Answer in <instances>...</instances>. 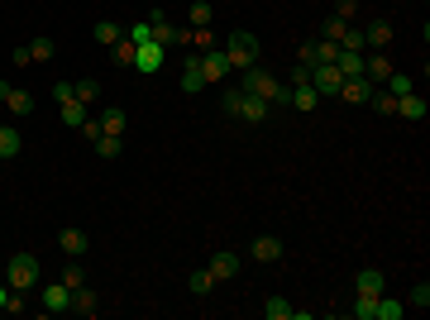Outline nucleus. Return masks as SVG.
<instances>
[{
	"mask_svg": "<svg viewBox=\"0 0 430 320\" xmlns=\"http://www.w3.org/2000/svg\"><path fill=\"white\" fill-rule=\"evenodd\" d=\"M239 91H249V96H258V100H287V86L277 77H268V72H263V67H244V77H239Z\"/></svg>",
	"mask_w": 430,
	"mask_h": 320,
	"instance_id": "f257e3e1",
	"label": "nucleus"
},
{
	"mask_svg": "<svg viewBox=\"0 0 430 320\" xmlns=\"http://www.w3.org/2000/svg\"><path fill=\"white\" fill-rule=\"evenodd\" d=\"M225 115H239L244 125H258V120H268V100L249 96V91H225Z\"/></svg>",
	"mask_w": 430,
	"mask_h": 320,
	"instance_id": "f03ea898",
	"label": "nucleus"
},
{
	"mask_svg": "<svg viewBox=\"0 0 430 320\" xmlns=\"http://www.w3.org/2000/svg\"><path fill=\"white\" fill-rule=\"evenodd\" d=\"M225 58H230V72H244V67L258 63V38L249 29H235L230 43H225Z\"/></svg>",
	"mask_w": 430,
	"mask_h": 320,
	"instance_id": "7ed1b4c3",
	"label": "nucleus"
},
{
	"mask_svg": "<svg viewBox=\"0 0 430 320\" xmlns=\"http://www.w3.org/2000/svg\"><path fill=\"white\" fill-rule=\"evenodd\" d=\"M5 282H10V291H29L34 282H39V258L34 254H15L10 263H5Z\"/></svg>",
	"mask_w": 430,
	"mask_h": 320,
	"instance_id": "20e7f679",
	"label": "nucleus"
},
{
	"mask_svg": "<svg viewBox=\"0 0 430 320\" xmlns=\"http://www.w3.org/2000/svg\"><path fill=\"white\" fill-rule=\"evenodd\" d=\"M339 81L344 77H339V67L334 63H316L311 67V86H316L320 96H339Z\"/></svg>",
	"mask_w": 430,
	"mask_h": 320,
	"instance_id": "39448f33",
	"label": "nucleus"
},
{
	"mask_svg": "<svg viewBox=\"0 0 430 320\" xmlns=\"http://www.w3.org/2000/svg\"><path fill=\"white\" fill-rule=\"evenodd\" d=\"M201 58V77L206 81H225L230 77V58H225V48H206V53H196Z\"/></svg>",
	"mask_w": 430,
	"mask_h": 320,
	"instance_id": "423d86ee",
	"label": "nucleus"
},
{
	"mask_svg": "<svg viewBox=\"0 0 430 320\" xmlns=\"http://www.w3.org/2000/svg\"><path fill=\"white\" fill-rule=\"evenodd\" d=\"M143 24H148V33H153V43H158V48H168V43H182V33L173 29V19L163 15V10H153Z\"/></svg>",
	"mask_w": 430,
	"mask_h": 320,
	"instance_id": "0eeeda50",
	"label": "nucleus"
},
{
	"mask_svg": "<svg viewBox=\"0 0 430 320\" xmlns=\"http://www.w3.org/2000/svg\"><path fill=\"white\" fill-rule=\"evenodd\" d=\"M373 91H378V86H373L368 77H344V81H339V96L349 100V105H368Z\"/></svg>",
	"mask_w": 430,
	"mask_h": 320,
	"instance_id": "6e6552de",
	"label": "nucleus"
},
{
	"mask_svg": "<svg viewBox=\"0 0 430 320\" xmlns=\"http://www.w3.org/2000/svg\"><path fill=\"white\" fill-rule=\"evenodd\" d=\"M316 100H320V91L311 86V81H292V91H287V105H292V110L311 115L316 110Z\"/></svg>",
	"mask_w": 430,
	"mask_h": 320,
	"instance_id": "1a4fd4ad",
	"label": "nucleus"
},
{
	"mask_svg": "<svg viewBox=\"0 0 430 320\" xmlns=\"http://www.w3.org/2000/svg\"><path fill=\"white\" fill-rule=\"evenodd\" d=\"M210 277H215V282H230V277H235L239 272V254H230V249H220V254H210Z\"/></svg>",
	"mask_w": 430,
	"mask_h": 320,
	"instance_id": "9d476101",
	"label": "nucleus"
},
{
	"mask_svg": "<svg viewBox=\"0 0 430 320\" xmlns=\"http://www.w3.org/2000/svg\"><path fill=\"white\" fill-rule=\"evenodd\" d=\"M43 311H48V316H63V311H72V291H67L63 282L43 287Z\"/></svg>",
	"mask_w": 430,
	"mask_h": 320,
	"instance_id": "9b49d317",
	"label": "nucleus"
},
{
	"mask_svg": "<svg viewBox=\"0 0 430 320\" xmlns=\"http://www.w3.org/2000/svg\"><path fill=\"white\" fill-rule=\"evenodd\" d=\"M134 67L153 77V72L163 67V48H158V43H139V48H134Z\"/></svg>",
	"mask_w": 430,
	"mask_h": 320,
	"instance_id": "f8f14e48",
	"label": "nucleus"
},
{
	"mask_svg": "<svg viewBox=\"0 0 430 320\" xmlns=\"http://www.w3.org/2000/svg\"><path fill=\"white\" fill-rule=\"evenodd\" d=\"M182 91H187V96L206 91V77H201V58H196V53H191V58H187V67H182Z\"/></svg>",
	"mask_w": 430,
	"mask_h": 320,
	"instance_id": "ddd939ff",
	"label": "nucleus"
},
{
	"mask_svg": "<svg viewBox=\"0 0 430 320\" xmlns=\"http://www.w3.org/2000/svg\"><path fill=\"white\" fill-rule=\"evenodd\" d=\"M86 244H91L86 239V229H63V234H58V249H63L67 258H81L86 254Z\"/></svg>",
	"mask_w": 430,
	"mask_h": 320,
	"instance_id": "4468645a",
	"label": "nucleus"
},
{
	"mask_svg": "<svg viewBox=\"0 0 430 320\" xmlns=\"http://www.w3.org/2000/svg\"><path fill=\"white\" fill-rule=\"evenodd\" d=\"M382 268H364L359 277H354V291H364V296H382Z\"/></svg>",
	"mask_w": 430,
	"mask_h": 320,
	"instance_id": "2eb2a0df",
	"label": "nucleus"
},
{
	"mask_svg": "<svg viewBox=\"0 0 430 320\" xmlns=\"http://www.w3.org/2000/svg\"><path fill=\"white\" fill-rule=\"evenodd\" d=\"M364 43H368V48H387V43H392V24H387V19H373V24H368V29H364Z\"/></svg>",
	"mask_w": 430,
	"mask_h": 320,
	"instance_id": "dca6fc26",
	"label": "nucleus"
},
{
	"mask_svg": "<svg viewBox=\"0 0 430 320\" xmlns=\"http://www.w3.org/2000/svg\"><path fill=\"white\" fill-rule=\"evenodd\" d=\"M364 58H368V53H349V48H339V58H334L339 77H364Z\"/></svg>",
	"mask_w": 430,
	"mask_h": 320,
	"instance_id": "f3484780",
	"label": "nucleus"
},
{
	"mask_svg": "<svg viewBox=\"0 0 430 320\" xmlns=\"http://www.w3.org/2000/svg\"><path fill=\"white\" fill-rule=\"evenodd\" d=\"M397 115L401 120H426V96H416V91L397 96Z\"/></svg>",
	"mask_w": 430,
	"mask_h": 320,
	"instance_id": "a211bd4d",
	"label": "nucleus"
},
{
	"mask_svg": "<svg viewBox=\"0 0 430 320\" xmlns=\"http://www.w3.org/2000/svg\"><path fill=\"white\" fill-rule=\"evenodd\" d=\"M91 38H96V43H106V48H115V43H120V38H125V29H120V24H115V19H96Z\"/></svg>",
	"mask_w": 430,
	"mask_h": 320,
	"instance_id": "6ab92c4d",
	"label": "nucleus"
},
{
	"mask_svg": "<svg viewBox=\"0 0 430 320\" xmlns=\"http://www.w3.org/2000/svg\"><path fill=\"white\" fill-rule=\"evenodd\" d=\"M72 311H77V316H96V311H101V296H96L91 287H77L72 291Z\"/></svg>",
	"mask_w": 430,
	"mask_h": 320,
	"instance_id": "aec40b11",
	"label": "nucleus"
},
{
	"mask_svg": "<svg viewBox=\"0 0 430 320\" xmlns=\"http://www.w3.org/2000/svg\"><path fill=\"white\" fill-rule=\"evenodd\" d=\"M254 258L258 263H277V258H282V239H272V234L254 239Z\"/></svg>",
	"mask_w": 430,
	"mask_h": 320,
	"instance_id": "412c9836",
	"label": "nucleus"
},
{
	"mask_svg": "<svg viewBox=\"0 0 430 320\" xmlns=\"http://www.w3.org/2000/svg\"><path fill=\"white\" fill-rule=\"evenodd\" d=\"M72 91H77L81 105H96V100H101V81H96V77H77V81H72Z\"/></svg>",
	"mask_w": 430,
	"mask_h": 320,
	"instance_id": "4be33fe9",
	"label": "nucleus"
},
{
	"mask_svg": "<svg viewBox=\"0 0 430 320\" xmlns=\"http://www.w3.org/2000/svg\"><path fill=\"white\" fill-rule=\"evenodd\" d=\"M58 120H63L67 129H81V120H86V105H81V100H63V105H58Z\"/></svg>",
	"mask_w": 430,
	"mask_h": 320,
	"instance_id": "5701e85b",
	"label": "nucleus"
},
{
	"mask_svg": "<svg viewBox=\"0 0 430 320\" xmlns=\"http://www.w3.org/2000/svg\"><path fill=\"white\" fill-rule=\"evenodd\" d=\"M19 148H24V139H19L15 125H0V158H15Z\"/></svg>",
	"mask_w": 430,
	"mask_h": 320,
	"instance_id": "b1692460",
	"label": "nucleus"
},
{
	"mask_svg": "<svg viewBox=\"0 0 430 320\" xmlns=\"http://www.w3.org/2000/svg\"><path fill=\"white\" fill-rule=\"evenodd\" d=\"M125 125H129L125 110H115V105L111 110H101V134H120V139H125Z\"/></svg>",
	"mask_w": 430,
	"mask_h": 320,
	"instance_id": "393cba45",
	"label": "nucleus"
},
{
	"mask_svg": "<svg viewBox=\"0 0 430 320\" xmlns=\"http://www.w3.org/2000/svg\"><path fill=\"white\" fill-rule=\"evenodd\" d=\"M5 105H10V115H29L34 110V96H29V91H19V86H10V91H5Z\"/></svg>",
	"mask_w": 430,
	"mask_h": 320,
	"instance_id": "a878e982",
	"label": "nucleus"
},
{
	"mask_svg": "<svg viewBox=\"0 0 430 320\" xmlns=\"http://www.w3.org/2000/svg\"><path fill=\"white\" fill-rule=\"evenodd\" d=\"M263 311H268V320H292V316H297V306L287 301V296H268Z\"/></svg>",
	"mask_w": 430,
	"mask_h": 320,
	"instance_id": "bb28decb",
	"label": "nucleus"
},
{
	"mask_svg": "<svg viewBox=\"0 0 430 320\" xmlns=\"http://www.w3.org/2000/svg\"><path fill=\"white\" fill-rule=\"evenodd\" d=\"M96 153H101V158H120V153H125V139H120V134H101V139H96Z\"/></svg>",
	"mask_w": 430,
	"mask_h": 320,
	"instance_id": "cd10ccee",
	"label": "nucleus"
},
{
	"mask_svg": "<svg viewBox=\"0 0 430 320\" xmlns=\"http://www.w3.org/2000/svg\"><path fill=\"white\" fill-rule=\"evenodd\" d=\"M406 316V301H392V296H378V316L373 320H401Z\"/></svg>",
	"mask_w": 430,
	"mask_h": 320,
	"instance_id": "c85d7f7f",
	"label": "nucleus"
},
{
	"mask_svg": "<svg viewBox=\"0 0 430 320\" xmlns=\"http://www.w3.org/2000/svg\"><path fill=\"white\" fill-rule=\"evenodd\" d=\"M382 91H387V96H406V91H416V81L401 77V72H392V77L382 81Z\"/></svg>",
	"mask_w": 430,
	"mask_h": 320,
	"instance_id": "c756f323",
	"label": "nucleus"
},
{
	"mask_svg": "<svg viewBox=\"0 0 430 320\" xmlns=\"http://www.w3.org/2000/svg\"><path fill=\"white\" fill-rule=\"evenodd\" d=\"M349 311H354V316H359V320H373V316H378V296H364V291H359V296H354V306H349Z\"/></svg>",
	"mask_w": 430,
	"mask_h": 320,
	"instance_id": "7c9ffc66",
	"label": "nucleus"
},
{
	"mask_svg": "<svg viewBox=\"0 0 430 320\" xmlns=\"http://www.w3.org/2000/svg\"><path fill=\"white\" fill-rule=\"evenodd\" d=\"M210 287H215V277H210V268H196V272H191V296H206Z\"/></svg>",
	"mask_w": 430,
	"mask_h": 320,
	"instance_id": "2f4dec72",
	"label": "nucleus"
},
{
	"mask_svg": "<svg viewBox=\"0 0 430 320\" xmlns=\"http://www.w3.org/2000/svg\"><path fill=\"white\" fill-rule=\"evenodd\" d=\"M53 53H58V43H53V38H34V43H29V58H34V63H48Z\"/></svg>",
	"mask_w": 430,
	"mask_h": 320,
	"instance_id": "473e14b6",
	"label": "nucleus"
},
{
	"mask_svg": "<svg viewBox=\"0 0 430 320\" xmlns=\"http://www.w3.org/2000/svg\"><path fill=\"white\" fill-rule=\"evenodd\" d=\"M58 282H63L67 291H77V287H86V277H81V268H77V258H72V263H67V268H63V277H58Z\"/></svg>",
	"mask_w": 430,
	"mask_h": 320,
	"instance_id": "72a5a7b5",
	"label": "nucleus"
},
{
	"mask_svg": "<svg viewBox=\"0 0 430 320\" xmlns=\"http://www.w3.org/2000/svg\"><path fill=\"white\" fill-rule=\"evenodd\" d=\"M210 19H215V10H210L206 0H191V24H196V29H206Z\"/></svg>",
	"mask_w": 430,
	"mask_h": 320,
	"instance_id": "f704fd0d",
	"label": "nucleus"
},
{
	"mask_svg": "<svg viewBox=\"0 0 430 320\" xmlns=\"http://www.w3.org/2000/svg\"><path fill=\"white\" fill-rule=\"evenodd\" d=\"M339 48L364 53V48H368V43H364V29H354V24H349V29H344V38H339Z\"/></svg>",
	"mask_w": 430,
	"mask_h": 320,
	"instance_id": "c9c22d12",
	"label": "nucleus"
},
{
	"mask_svg": "<svg viewBox=\"0 0 430 320\" xmlns=\"http://www.w3.org/2000/svg\"><path fill=\"white\" fill-rule=\"evenodd\" d=\"M368 105H378V115H397V96H387V91H373Z\"/></svg>",
	"mask_w": 430,
	"mask_h": 320,
	"instance_id": "e433bc0d",
	"label": "nucleus"
},
{
	"mask_svg": "<svg viewBox=\"0 0 430 320\" xmlns=\"http://www.w3.org/2000/svg\"><path fill=\"white\" fill-rule=\"evenodd\" d=\"M406 306H416V311H426V306H430V287H426V282H416V287H411Z\"/></svg>",
	"mask_w": 430,
	"mask_h": 320,
	"instance_id": "4c0bfd02",
	"label": "nucleus"
},
{
	"mask_svg": "<svg viewBox=\"0 0 430 320\" xmlns=\"http://www.w3.org/2000/svg\"><path fill=\"white\" fill-rule=\"evenodd\" d=\"M134 48H139L134 38H120V43H115V63H129V67H134Z\"/></svg>",
	"mask_w": 430,
	"mask_h": 320,
	"instance_id": "58836bf2",
	"label": "nucleus"
},
{
	"mask_svg": "<svg viewBox=\"0 0 430 320\" xmlns=\"http://www.w3.org/2000/svg\"><path fill=\"white\" fill-rule=\"evenodd\" d=\"M344 29H349V24H344V19L334 15L330 24H325V38H330V43H339V38H344Z\"/></svg>",
	"mask_w": 430,
	"mask_h": 320,
	"instance_id": "ea45409f",
	"label": "nucleus"
},
{
	"mask_svg": "<svg viewBox=\"0 0 430 320\" xmlns=\"http://www.w3.org/2000/svg\"><path fill=\"white\" fill-rule=\"evenodd\" d=\"M53 100H58V105H63V100H77V91H72V81H58V86H53Z\"/></svg>",
	"mask_w": 430,
	"mask_h": 320,
	"instance_id": "a19ab883",
	"label": "nucleus"
},
{
	"mask_svg": "<svg viewBox=\"0 0 430 320\" xmlns=\"http://www.w3.org/2000/svg\"><path fill=\"white\" fill-rule=\"evenodd\" d=\"M81 134L96 144V139H101V120H91V115H86V120H81Z\"/></svg>",
	"mask_w": 430,
	"mask_h": 320,
	"instance_id": "79ce46f5",
	"label": "nucleus"
},
{
	"mask_svg": "<svg viewBox=\"0 0 430 320\" xmlns=\"http://www.w3.org/2000/svg\"><path fill=\"white\" fill-rule=\"evenodd\" d=\"M10 63H15V67H29V63H34V58H29V43H24V48H15V53H10Z\"/></svg>",
	"mask_w": 430,
	"mask_h": 320,
	"instance_id": "37998d69",
	"label": "nucleus"
},
{
	"mask_svg": "<svg viewBox=\"0 0 430 320\" xmlns=\"http://www.w3.org/2000/svg\"><path fill=\"white\" fill-rule=\"evenodd\" d=\"M354 10H359V0H339V19H344V24L354 19Z\"/></svg>",
	"mask_w": 430,
	"mask_h": 320,
	"instance_id": "c03bdc74",
	"label": "nucleus"
},
{
	"mask_svg": "<svg viewBox=\"0 0 430 320\" xmlns=\"http://www.w3.org/2000/svg\"><path fill=\"white\" fill-rule=\"evenodd\" d=\"M10 296H15V291H10V282L0 277V311H10Z\"/></svg>",
	"mask_w": 430,
	"mask_h": 320,
	"instance_id": "a18cd8bd",
	"label": "nucleus"
},
{
	"mask_svg": "<svg viewBox=\"0 0 430 320\" xmlns=\"http://www.w3.org/2000/svg\"><path fill=\"white\" fill-rule=\"evenodd\" d=\"M5 91H10V81H0V100H5Z\"/></svg>",
	"mask_w": 430,
	"mask_h": 320,
	"instance_id": "49530a36",
	"label": "nucleus"
},
{
	"mask_svg": "<svg viewBox=\"0 0 430 320\" xmlns=\"http://www.w3.org/2000/svg\"><path fill=\"white\" fill-rule=\"evenodd\" d=\"M0 277H5V268H0Z\"/></svg>",
	"mask_w": 430,
	"mask_h": 320,
	"instance_id": "de8ad7c7",
	"label": "nucleus"
}]
</instances>
